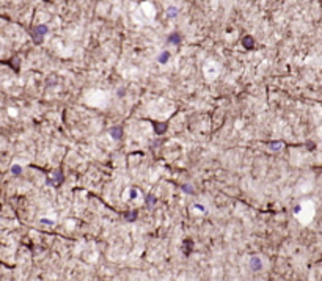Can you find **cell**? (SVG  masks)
<instances>
[{"label": "cell", "instance_id": "1", "mask_svg": "<svg viewBox=\"0 0 322 281\" xmlns=\"http://www.w3.org/2000/svg\"><path fill=\"white\" fill-rule=\"evenodd\" d=\"M46 33H47V27L46 25H36L32 30V38H33V41L36 44H39V43H43V38H44Z\"/></svg>", "mask_w": 322, "mask_h": 281}, {"label": "cell", "instance_id": "2", "mask_svg": "<svg viewBox=\"0 0 322 281\" xmlns=\"http://www.w3.org/2000/svg\"><path fill=\"white\" fill-rule=\"evenodd\" d=\"M250 267H251L253 270H259L261 267H262L261 259H259V258H251V259H250Z\"/></svg>", "mask_w": 322, "mask_h": 281}, {"label": "cell", "instance_id": "3", "mask_svg": "<svg viewBox=\"0 0 322 281\" xmlns=\"http://www.w3.org/2000/svg\"><path fill=\"white\" fill-rule=\"evenodd\" d=\"M168 58H170V53L165 50V52H162V53L159 55V63H167V61H168Z\"/></svg>", "mask_w": 322, "mask_h": 281}, {"label": "cell", "instance_id": "4", "mask_svg": "<svg viewBox=\"0 0 322 281\" xmlns=\"http://www.w3.org/2000/svg\"><path fill=\"white\" fill-rule=\"evenodd\" d=\"M168 41H170V43H173V44H176V46H178V44L181 43V36L178 35V33H173V35L170 36V39H168Z\"/></svg>", "mask_w": 322, "mask_h": 281}, {"label": "cell", "instance_id": "5", "mask_svg": "<svg viewBox=\"0 0 322 281\" xmlns=\"http://www.w3.org/2000/svg\"><path fill=\"white\" fill-rule=\"evenodd\" d=\"M110 134L113 135V138H116V140H118V138L121 137V127H113V129L110 131Z\"/></svg>", "mask_w": 322, "mask_h": 281}, {"label": "cell", "instance_id": "6", "mask_svg": "<svg viewBox=\"0 0 322 281\" xmlns=\"http://www.w3.org/2000/svg\"><path fill=\"white\" fill-rule=\"evenodd\" d=\"M242 43H244V46H245L247 49H251V47H253V39H251L250 36H245Z\"/></svg>", "mask_w": 322, "mask_h": 281}, {"label": "cell", "instance_id": "7", "mask_svg": "<svg viewBox=\"0 0 322 281\" xmlns=\"http://www.w3.org/2000/svg\"><path fill=\"white\" fill-rule=\"evenodd\" d=\"M154 127H156V131H157V134H162L165 129H167V126L165 124H157V122H154Z\"/></svg>", "mask_w": 322, "mask_h": 281}, {"label": "cell", "instance_id": "8", "mask_svg": "<svg viewBox=\"0 0 322 281\" xmlns=\"http://www.w3.org/2000/svg\"><path fill=\"white\" fill-rule=\"evenodd\" d=\"M167 14H168V17H174V16L178 14V10H176V8H173V6H170L168 11H167Z\"/></svg>", "mask_w": 322, "mask_h": 281}, {"label": "cell", "instance_id": "9", "mask_svg": "<svg viewBox=\"0 0 322 281\" xmlns=\"http://www.w3.org/2000/svg\"><path fill=\"white\" fill-rule=\"evenodd\" d=\"M20 171H22L20 165H13V167H11V173H13V174H20Z\"/></svg>", "mask_w": 322, "mask_h": 281}, {"label": "cell", "instance_id": "10", "mask_svg": "<svg viewBox=\"0 0 322 281\" xmlns=\"http://www.w3.org/2000/svg\"><path fill=\"white\" fill-rule=\"evenodd\" d=\"M135 217H137V214H135V212H134V214H129V215H126V218H127V220H130V222L134 220Z\"/></svg>", "mask_w": 322, "mask_h": 281}, {"label": "cell", "instance_id": "11", "mask_svg": "<svg viewBox=\"0 0 322 281\" xmlns=\"http://www.w3.org/2000/svg\"><path fill=\"white\" fill-rule=\"evenodd\" d=\"M41 223H46V225H52L51 220H41Z\"/></svg>", "mask_w": 322, "mask_h": 281}]
</instances>
